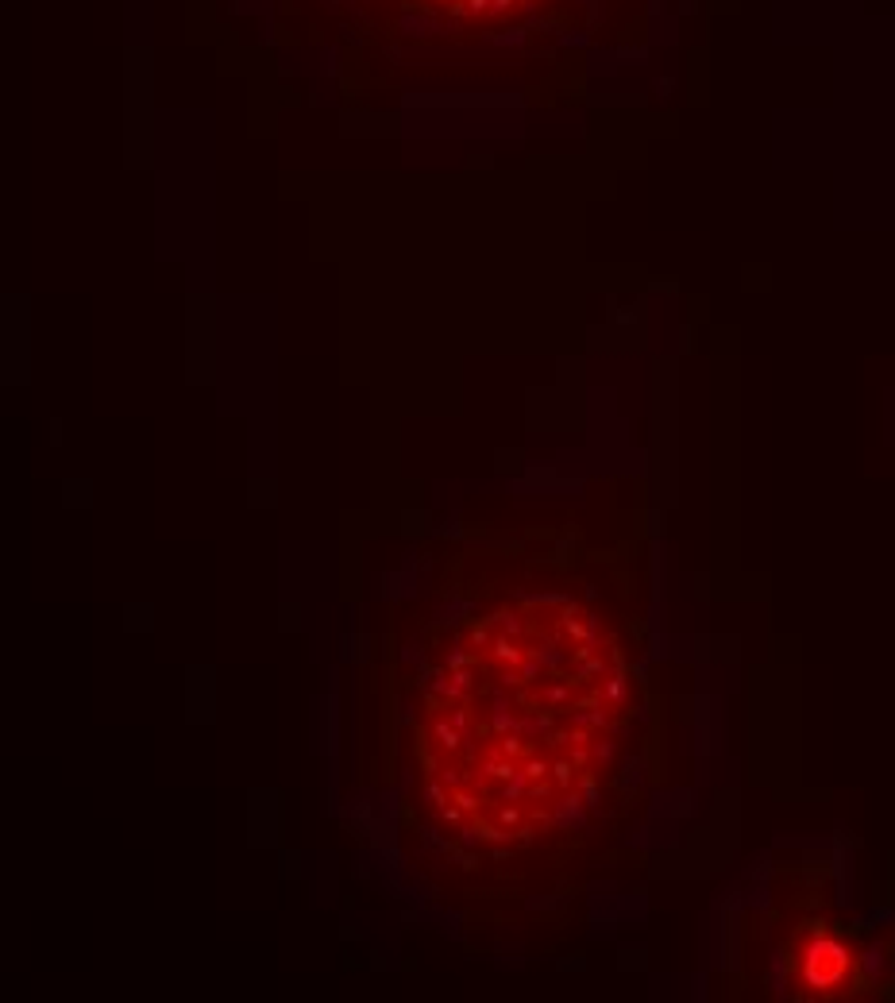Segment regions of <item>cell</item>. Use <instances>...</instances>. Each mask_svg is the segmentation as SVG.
<instances>
[{
	"instance_id": "obj_1",
	"label": "cell",
	"mask_w": 895,
	"mask_h": 1003,
	"mask_svg": "<svg viewBox=\"0 0 895 1003\" xmlns=\"http://www.w3.org/2000/svg\"><path fill=\"white\" fill-rule=\"evenodd\" d=\"M433 4L463 8V12H487V8H506V4H517V0H433Z\"/></svg>"
}]
</instances>
